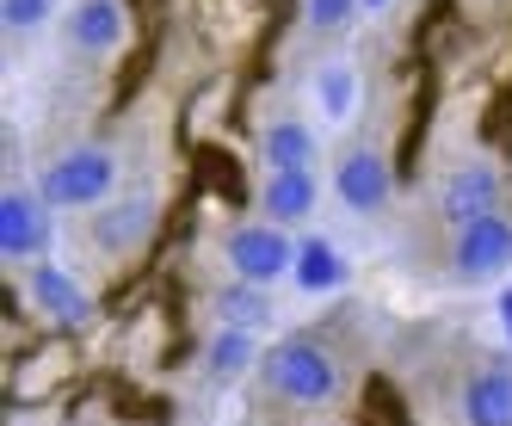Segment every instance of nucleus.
<instances>
[{
    "label": "nucleus",
    "instance_id": "nucleus-17",
    "mask_svg": "<svg viewBox=\"0 0 512 426\" xmlns=\"http://www.w3.org/2000/svg\"><path fill=\"white\" fill-rule=\"evenodd\" d=\"M352 99H358V81H352V68H321V112L327 118H346L352 112Z\"/></svg>",
    "mask_w": 512,
    "mask_h": 426
},
{
    "label": "nucleus",
    "instance_id": "nucleus-2",
    "mask_svg": "<svg viewBox=\"0 0 512 426\" xmlns=\"http://www.w3.org/2000/svg\"><path fill=\"white\" fill-rule=\"evenodd\" d=\"M112 180H118V161L105 149H68L62 161L44 167L38 198L44 204H99L105 192H112Z\"/></svg>",
    "mask_w": 512,
    "mask_h": 426
},
{
    "label": "nucleus",
    "instance_id": "nucleus-9",
    "mask_svg": "<svg viewBox=\"0 0 512 426\" xmlns=\"http://www.w3.org/2000/svg\"><path fill=\"white\" fill-rule=\"evenodd\" d=\"M31 297H38V303L56 315V322H68V328H75V322H87V315H93L87 291H81V284L68 278L62 266H31Z\"/></svg>",
    "mask_w": 512,
    "mask_h": 426
},
{
    "label": "nucleus",
    "instance_id": "nucleus-13",
    "mask_svg": "<svg viewBox=\"0 0 512 426\" xmlns=\"http://www.w3.org/2000/svg\"><path fill=\"white\" fill-rule=\"evenodd\" d=\"M266 161H272V173L309 167V161H315V136H309V124H297V118H278V124L266 130Z\"/></svg>",
    "mask_w": 512,
    "mask_h": 426
},
{
    "label": "nucleus",
    "instance_id": "nucleus-19",
    "mask_svg": "<svg viewBox=\"0 0 512 426\" xmlns=\"http://www.w3.org/2000/svg\"><path fill=\"white\" fill-rule=\"evenodd\" d=\"M352 13H358V0H309V25H321V31H340Z\"/></svg>",
    "mask_w": 512,
    "mask_h": 426
},
{
    "label": "nucleus",
    "instance_id": "nucleus-16",
    "mask_svg": "<svg viewBox=\"0 0 512 426\" xmlns=\"http://www.w3.org/2000/svg\"><path fill=\"white\" fill-rule=\"evenodd\" d=\"M247 365H253V340H247V328H229V334H216V346H210V371L235 377V371H247Z\"/></svg>",
    "mask_w": 512,
    "mask_h": 426
},
{
    "label": "nucleus",
    "instance_id": "nucleus-5",
    "mask_svg": "<svg viewBox=\"0 0 512 426\" xmlns=\"http://www.w3.org/2000/svg\"><path fill=\"white\" fill-rule=\"evenodd\" d=\"M512 266V223L506 217H482L457 229V272L463 278H494Z\"/></svg>",
    "mask_w": 512,
    "mask_h": 426
},
{
    "label": "nucleus",
    "instance_id": "nucleus-4",
    "mask_svg": "<svg viewBox=\"0 0 512 426\" xmlns=\"http://www.w3.org/2000/svg\"><path fill=\"white\" fill-rule=\"evenodd\" d=\"M494 198H500V173L475 161V167H457L451 180H445V192H438V210H445L451 229H469V223L494 217Z\"/></svg>",
    "mask_w": 512,
    "mask_h": 426
},
{
    "label": "nucleus",
    "instance_id": "nucleus-20",
    "mask_svg": "<svg viewBox=\"0 0 512 426\" xmlns=\"http://www.w3.org/2000/svg\"><path fill=\"white\" fill-rule=\"evenodd\" d=\"M500 322H506V334H512V291L500 297Z\"/></svg>",
    "mask_w": 512,
    "mask_h": 426
},
{
    "label": "nucleus",
    "instance_id": "nucleus-8",
    "mask_svg": "<svg viewBox=\"0 0 512 426\" xmlns=\"http://www.w3.org/2000/svg\"><path fill=\"white\" fill-rule=\"evenodd\" d=\"M334 186H340V198H346L352 210H383V198H389V167H383L371 149H358V155L340 161Z\"/></svg>",
    "mask_w": 512,
    "mask_h": 426
},
{
    "label": "nucleus",
    "instance_id": "nucleus-12",
    "mask_svg": "<svg viewBox=\"0 0 512 426\" xmlns=\"http://www.w3.org/2000/svg\"><path fill=\"white\" fill-rule=\"evenodd\" d=\"M266 210L278 223H297L315 210V173L309 167H290V173H272L266 180Z\"/></svg>",
    "mask_w": 512,
    "mask_h": 426
},
{
    "label": "nucleus",
    "instance_id": "nucleus-7",
    "mask_svg": "<svg viewBox=\"0 0 512 426\" xmlns=\"http://www.w3.org/2000/svg\"><path fill=\"white\" fill-rule=\"evenodd\" d=\"M463 420L469 426H512V365H494L463 389Z\"/></svg>",
    "mask_w": 512,
    "mask_h": 426
},
{
    "label": "nucleus",
    "instance_id": "nucleus-18",
    "mask_svg": "<svg viewBox=\"0 0 512 426\" xmlns=\"http://www.w3.org/2000/svg\"><path fill=\"white\" fill-rule=\"evenodd\" d=\"M50 7L56 0H0V19H7V31H31L50 19Z\"/></svg>",
    "mask_w": 512,
    "mask_h": 426
},
{
    "label": "nucleus",
    "instance_id": "nucleus-6",
    "mask_svg": "<svg viewBox=\"0 0 512 426\" xmlns=\"http://www.w3.org/2000/svg\"><path fill=\"white\" fill-rule=\"evenodd\" d=\"M44 235H50L44 198H25V192H7V198H0V254L25 260V254H38V247H44Z\"/></svg>",
    "mask_w": 512,
    "mask_h": 426
},
{
    "label": "nucleus",
    "instance_id": "nucleus-3",
    "mask_svg": "<svg viewBox=\"0 0 512 426\" xmlns=\"http://www.w3.org/2000/svg\"><path fill=\"white\" fill-rule=\"evenodd\" d=\"M229 266L247 278V284H272L278 272L297 266V254H290V241L278 223H247L229 235Z\"/></svg>",
    "mask_w": 512,
    "mask_h": 426
},
{
    "label": "nucleus",
    "instance_id": "nucleus-1",
    "mask_svg": "<svg viewBox=\"0 0 512 426\" xmlns=\"http://www.w3.org/2000/svg\"><path fill=\"white\" fill-rule=\"evenodd\" d=\"M260 371H266L272 396L297 402V408H321V402H334V389H340V365L327 359L315 340H278Z\"/></svg>",
    "mask_w": 512,
    "mask_h": 426
},
{
    "label": "nucleus",
    "instance_id": "nucleus-21",
    "mask_svg": "<svg viewBox=\"0 0 512 426\" xmlns=\"http://www.w3.org/2000/svg\"><path fill=\"white\" fill-rule=\"evenodd\" d=\"M364 7H383V0H364Z\"/></svg>",
    "mask_w": 512,
    "mask_h": 426
},
{
    "label": "nucleus",
    "instance_id": "nucleus-10",
    "mask_svg": "<svg viewBox=\"0 0 512 426\" xmlns=\"http://www.w3.org/2000/svg\"><path fill=\"white\" fill-rule=\"evenodd\" d=\"M68 38L81 50H112L124 38V7L118 0H81L75 19H68Z\"/></svg>",
    "mask_w": 512,
    "mask_h": 426
},
{
    "label": "nucleus",
    "instance_id": "nucleus-14",
    "mask_svg": "<svg viewBox=\"0 0 512 426\" xmlns=\"http://www.w3.org/2000/svg\"><path fill=\"white\" fill-rule=\"evenodd\" d=\"M340 278H346V266H340V254L327 241L297 247V284H303V291H334Z\"/></svg>",
    "mask_w": 512,
    "mask_h": 426
},
{
    "label": "nucleus",
    "instance_id": "nucleus-15",
    "mask_svg": "<svg viewBox=\"0 0 512 426\" xmlns=\"http://www.w3.org/2000/svg\"><path fill=\"white\" fill-rule=\"evenodd\" d=\"M216 309H223V322L229 328H260L266 322V315H272V303H266V291H260V284H229V291L223 297H216Z\"/></svg>",
    "mask_w": 512,
    "mask_h": 426
},
{
    "label": "nucleus",
    "instance_id": "nucleus-11",
    "mask_svg": "<svg viewBox=\"0 0 512 426\" xmlns=\"http://www.w3.org/2000/svg\"><path fill=\"white\" fill-rule=\"evenodd\" d=\"M149 223H155V204H149V198H130V204L105 210V217L93 223V241L112 247V254H124V247H136L142 235H149Z\"/></svg>",
    "mask_w": 512,
    "mask_h": 426
}]
</instances>
